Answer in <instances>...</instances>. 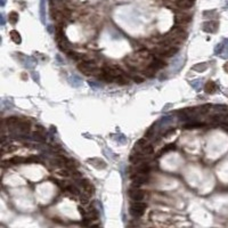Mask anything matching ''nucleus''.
I'll use <instances>...</instances> for the list:
<instances>
[{
	"label": "nucleus",
	"instance_id": "f257e3e1",
	"mask_svg": "<svg viewBox=\"0 0 228 228\" xmlns=\"http://www.w3.org/2000/svg\"><path fill=\"white\" fill-rule=\"evenodd\" d=\"M78 70L81 73L86 75H98L99 77L102 73H103V70L97 67L95 65L94 62L87 60V61H81V62L78 64Z\"/></svg>",
	"mask_w": 228,
	"mask_h": 228
},
{
	"label": "nucleus",
	"instance_id": "f03ea898",
	"mask_svg": "<svg viewBox=\"0 0 228 228\" xmlns=\"http://www.w3.org/2000/svg\"><path fill=\"white\" fill-rule=\"evenodd\" d=\"M56 41H57V45H58V47H60L61 50H64V51H67V48H69L70 44L67 39H66L65 34H64V31L62 30L61 26H58L56 30Z\"/></svg>",
	"mask_w": 228,
	"mask_h": 228
},
{
	"label": "nucleus",
	"instance_id": "7ed1b4c3",
	"mask_svg": "<svg viewBox=\"0 0 228 228\" xmlns=\"http://www.w3.org/2000/svg\"><path fill=\"white\" fill-rule=\"evenodd\" d=\"M146 204L143 203V202H136L135 201L134 203L130 205V213H131L134 217H141L144 215L145 210H146Z\"/></svg>",
	"mask_w": 228,
	"mask_h": 228
},
{
	"label": "nucleus",
	"instance_id": "20e7f679",
	"mask_svg": "<svg viewBox=\"0 0 228 228\" xmlns=\"http://www.w3.org/2000/svg\"><path fill=\"white\" fill-rule=\"evenodd\" d=\"M128 195L129 197L131 199L132 201H136V202H139V201H143V199L145 197V193L144 191H141L138 188V186H132L128 189Z\"/></svg>",
	"mask_w": 228,
	"mask_h": 228
},
{
	"label": "nucleus",
	"instance_id": "39448f33",
	"mask_svg": "<svg viewBox=\"0 0 228 228\" xmlns=\"http://www.w3.org/2000/svg\"><path fill=\"white\" fill-rule=\"evenodd\" d=\"M103 71L106 74L111 75L114 80H115V78H118V77H120V75H123V72L121 71V69H119L118 66H114V65H107L105 66L103 69Z\"/></svg>",
	"mask_w": 228,
	"mask_h": 228
},
{
	"label": "nucleus",
	"instance_id": "423d86ee",
	"mask_svg": "<svg viewBox=\"0 0 228 228\" xmlns=\"http://www.w3.org/2000/svg\"><path fill=\"white\" fill-rule=\"evenodd\" d=\"M131 179L134 186H141V185L146 184L148 181V177L146 176V173H141V172H138L135 176H132Z\"/></svg>",
	"mask_w": 228,
	"mask_h": 228
},
{
	"label": "nucleus",
	"instance_id": "0eeeda50",
	"mask_svg": "<svg viewBox=\"0 0 228 228\" xmlns=\"http://www.w3.org/2000/svg\"><path fill=\"white\" fill-rule=\"evenodd\" d=\"M80 180V185L82 186V188L84 189V192L88 194V195H94L95 194V186L91 184L90 181L88 179H79Z\"/></svg>",
	"mask_w": 228,
	"mask_h": 228
},
{
	"label": "nucleus",
	"instance_id": "6e6552de",
	"mask_svg": "<svg viewBox=\"0 0 228 228\" xmlns=\"http://www.w3.org/2000/svg\"><path fill=\"white\" fill-rule=\"evenodd\" d=\"M21 163H26V159L22 156H14L12 159L3 161V166H15V164H21Z\"/></svg>",
	"mask_w": 228,
	"mask_h": 228
},
{
	"label": "nucleus",
	"instance_id": "1a4fd4ad",
	"mask_svg": "<svg viewBox=\"0 0 228 228\" xmlns=\"http://www.w3.org/2000/svg\"><path fill=\"white\" fill-rule=\"evenodd\" d=\"M166 66H167V63L162 60H159V58H154L150 64L151 69L155 70V71H157V70H160V69H163V67H166Z\"/></svg>",
	"mask_w": 228,
	"mask_h": 228
},
{
	"label": "nucleus",
	"instance_id": "9d476101",
	"mask_svg": "<svg viewBox=\"0 0 228 228\" xmlns=\"http://www.w3.org/2000/svg\"><path fill=\"white\" fill-rule=\"evenodd\" d=\"M218 29V23L213 22V21H210V22H205L203 24V31L205 32H210V33H213V32L217 31Z\"/></svg>",
	"mask_w": 228,
	"mask_h": 228
},
{
	"label": "nucleus",
	"instance_id": "9b49d317",
	"mask_svg": "<svg viewBox=\"0 0 228 228\" xmlns=\"http://www.w3.org/2000/svg\"><path fill=\"white\" fill-rule=\"evenodd\" d=\"M195 3V0H178L177 1V6L180 8V9H188V8H192Z\"/></svg>",
	"mask_w": 228,
	"mask_h": 228
},
{
	"label": "nucleus",
	"instance_id": "f8f14e48",
	"mask_svg": "<svg viewBox=\"0 0 228 228\" xmlns=\"http://www.w3.org/2000/svg\"><path fill=\"white\" fill-rule=\"evenodd\" d=\"M30 128H31V122L28 121V120H21L19 125H17V129L22 132H29Z\"/></svg>",
	"mask_w": 228,
	"mask_h": 228
},
{
	"label": "nucleus",
	"instance_id": "ddd939ff",
	"mask_svg": "<svg viewBox=\"0 0 228 228\" xmlns=\"http://www.w3.org/2000/svg\"><path fill=\"white\" fill-rule=\"evenodd\" d=\"M217 89H218V87H217L216 82L213 81H209L206 82L205 87H204V90H205V93H208V94H215L217 91Z\"/></svg>",
	"mask_w": 228,
	"mask_h": 228
},
{
	"label": "nucleus",
	"instance_id": "4468645a",
	"mask_svg": "<svg viewBox=\"0 0 228 228\" xmlns=\"http://www.w3.org/2000/svg\"><path fill=\"white\" fill-rule=\"evenodd\" d=\"M19 121L21 119L19 118H16V116H10V118H7L6 119V125H8V128H17V125H19Z\"/></svg>",
	"mask_w": 228,
	"mask_h": 228
},
{
	"label": "nucleus",
	"instance_id": "2eb2a0df",
	"mask_svg": "<svg viewBox=\"0 0 228 228\" xmlns=\"http://www.w3.org/2000/svg\"><path fill=\"white\" fill-rule=\"evenodd\" d=\"M98 218V212L96 211L94 206H90L87 211V216H86V219L88 220H96Z\"/></svg>",
	"mask_w": 228,
	"mask_h": 228
},
{
	"label": "nucleus",
	"instance_id": "dca6fc26",
	"mask_svg": "<svg viewBox=\"0 0 228 228\" xmlns=\"http://www.w3.org/2000/svg\"><path fill=\"white\" fill-rule=\"evenodd\" d=\"M204 125H205L204 122H189V123H186V125H184V128L187 129V130H191V129L202 128Z\"/></svg>",
	"mask_w": 228,
	"mask_h": 228
},
{
	"label": "nucleus",
	"instance_id": "f3484780",
	"mask_svg": "<svg viewBox=\"0 0 228 228\" xmlns=\"http://www.w3.org/2000/svg\"><path fill=\"white\" fill-rule=\"evenodd\" d=\"M67 54V57L71 58V60H74V61H84L83 56H82L81 54H78L75 53V51H72V50H67L66 51Z\"/></svg>",
	"mask_w": 228,
	"mask_h": 228
},
{
	"label": "nucleus",
	"instance_id": "a211bd4d",
	"mask_svg": "<svg viewBox=\"0 0 228 228\" xmlns=\"http://www.w3.org/2000/svg\"><path fill=\"white\" fill-rule=\"evenodd\" d=\"M178 50H179L178 47H170V48H168L167 50H164V51H162L161 54L166 57H171V56H173V55H176V54L178 53Z\"/></svg>",
	"mask_w": 228,
	"mask_h": 228
},
{
	"label": "nucleus",
	"instance_id": "6ab92c4d",
	"mask_svg": "<svg viewBox=\"0 0 228 228\" xmlns=\"http://www.w3.org/2000/svg\"><path fill=\"white\" fill-rule=\"evenodd\" d=\"M10 38H12V40L15 42V44H21L22 42V38H21V34H19V32L16 31V30H13L10 31Z\"/></svg>",
	"mask_w": 228,
	"mask_h": 228
},
{
	"label": "nucleus",
	"instance_id": "aec40b11",
	"mask_svg": "<svg viewBox=\"0 0 228 228\" xmlns=\"http://www.w3.org/2000/svg\"><path fill=\"white\" fill-rule=\"evenodd\" d=\"M151 171V166L148 163H141V166L138 167V172H141V173H148Z\"/></svg>",
	"mask_w": 228,
	"mask_h": 228
},
{
	"label": "nucleus",
	"instance_id": "412c9836",
	"mask_svg": "<svg viewBox=\"0 0 228 228\" xmlns=\"http://www.w3.org/2000/svg\"><path fill=\"white\" fill-rule=\"evenodd\" d=\"M19 16L16 12H10L9 15H8V19H9V22L12 23V24H16V23L19 22Z\"/></svg>",
	"mask_w": 228,
	"mask_h": 228
},
{
	"label": "nucleus",
	"instance_id": "4be33fe9",
	"mask_svg": "<svg viewBox=\"0 0 228 228\" xmlns=\"http://www.w3.org/2000/svg\"><path fill=\"white\" fill-rule=\"evenodd\" d=\"M141 151H143V153L146 154V155H150V154H153L154 152V147L152 146V145L150 144H146L143 148H141Z\"/></svg>",
	"mask_w": 228,
	"mask_h": 228
},
{
	"label": "nucleus",
	"instance_id": "5701e85b",
	"mask_svg": "<svg viewBox=\"0 0 228 228\" xmlns=\"http://www.w3.org/2000/svg\"><path fill=\"white\" fill-rule=\"evenodd\" d=\"M65 188H66V191H69L70 193L74 194V195H79V194H80L79 188L77 187V186H74V185H67Z\"/></svg>",
	"mask_w": 228,
	"mask_h": 228
},
{
	"label": "nucleus",
	"instance_id": "b1692460",
	"mask_svg": "<svg viewBox=\"0 0 228 228\" xmlns=\"http://www.w3.org/2000/svg\"><path fill=\"white\" fill-rule=\"evenodd\" d=\"M114 82H116L118 84H122V86H125V84H128V79L125 78V75H120V77L115 78Z\"/></svg>",
	"mask_w": 228,
	"mask_h": 228
},
{
	"label": "nucleus",
	"instance_id": "393cba45",
	"mask_svg": "<svg viewBox=\"0 0 228 228\" xmlns=\"http://www.w3.org/2000/svg\"><path fill=\"white\" fill-rule=\"evenodd\" d=\"M176 148V146L173 144H170V145H167L166 147H163L162 150H161V152L159 153V155H161V154H163V153H166V152H169V151H172V150H175Z\"/></svg>",
	"mask_w": 228,
	"mask_h": 228
},
{
	"label": "nucleus",
	"instance_id": "a878e982",
	"mask_svg": "<svg viewBox=\"0 0 228 228\" xmlns=\"http://www.w3.org/2000/svg\"><path fill=\"white\" fill-rule=\"evenodd\" d=\"M89 196H90V195H88L87 193L80 195V202H81L82 204H88L89 203Z\"/></svg>",
	"mask_w": 228,
	"mask_h": 228
},
{
	"label": "nucleus",
	"instance_id": "bb28decb",
	"mask_svg": "<svg viewBox=\"0 0 228 228\" xmlns=\"http://www.w3.org/2000/svg\"><path fill=\"white\" fill-rule=\"evenodd\" d=\"M16 150H17V147H16L15 145H9V146L7 147V150H3V153H5V152H7V153H12V152H15Z\"/></svg>",
	"mask_w": 228,
	"mask_h": 228
},
{
	"label": "nucleus",
	"instance_id": "cd10ccee",
	"mask_svg": "<svg viewBox=\"0 0 228 228\" xmlns=\"http://www.w3.org/2000/svg\"><path fill=\"white\" fill-rule=\"evenodd\" d=\"M132 80H134L136 83H141V82H144V78H141L139 75H134V77H132Z\"/></svg>",
	"mask_w": 228,
	"mask_h": 228
},
{
	"label": "nucleus",
	"instance_id": "c85d7f7f",
	"mask_svg": "<svg viewBox=\"0 0 228 228\" xmlns=\"http://www.w3.org/2000/svg\"><path fill=\"white\" fill-rule=\"evenodd\" d=\"M145 145H146V139H139V141L136 143V146L139 147V148H143Z\"/></svg>",
	"mask_w": 228,
	"mask_h": 228
},
{
	"label": "nucleus",
	"instance_id": "c756f323",
	"mask_svg": "<svg viewBox=\"0 0 228 228\" xmlns=\"http://www.w3.org/2000/svg\"><path fill=\"white\" fill-rule=\"evenodd\" d=\"M58 173H60L61 176H63V177H70V176H71L69 170H61Z\"/></svg>",
	"mask_w": 228,
	"mask_h": 228
},
{
	"label": "nucleus",
	"instance_id": "7c9ffc66",
	"mask_svg": "<svg viewBox=\"0 0 228 228\" xmlns=\"http://www.w3.org/2000/svg\"><path fill=\"white\" fill-rule=\"evenodd\" d=\"M197 69H200V67H199V66H195V67H194V70H197ZM205 69H206V65L203 66V67H201V70H205Z\"/></svg>",
	"mask_w": 228,
	"mask_h": 228
},
{
	"label": "nucleus",
	"instance_id": "2f4dec72",
	"mask_svg": "<svg viewBox=\"0 0 228 228\" xmlns=\"http://www.w3.org/2000/svg\"><path fill=\"white\" fill-rule=\"evenodd\" d=\"M224 69H225L226 71H228V63H227V64H226L225 66H224Z\"/></svg>",
	"mask_w": 228,
	"mask_h": 228
}]
</instances>
